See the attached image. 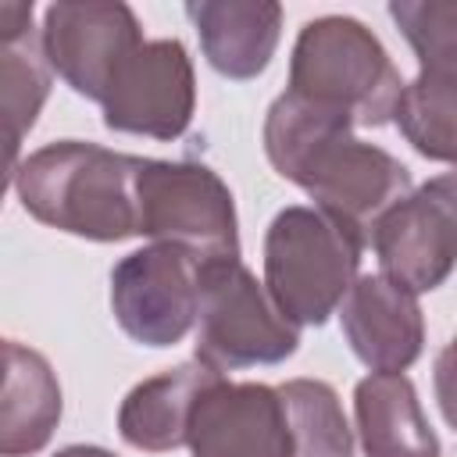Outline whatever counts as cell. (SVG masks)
Listing matches in <instances>:
<instances>
[{
    "label": "cell",
    "instance_id": "7a4b0ae2",
    "mask_svg": "<svg viewBox=\"0 0 457 457\" xmlns=\"http://www.w3.org/2000/svg\"><path fill=\"white\" fill-rule=\"evenodd\" d=\"M139 171L143 157L64 139L29 154L11 179L43 225L118 243L139 236Z\"/></svg>",
    "mask_w": 457,
    "mask_h": 457
},
{
    "label": "cell",
    "instance_id": "8fae6325",
    "mask_svg": "<svg viewBox=\"0 0 457 457\" xmlns=\"http://www.w3.org/2000/svg\"><path fill=\"white\" fill-rule=\"evenodd\" d=\"M193 64L179 39H150L129 54L104 96V125L154 139H175L193 118Z\"/></svg>",
    "mask_w": 457,
    "mask_h": 457
},
{
    "label": "cell",
    "instance_id": "8992f818",
    "mask_svg": "<svg viewBox=\"0 0 457 457\" xmlns=\"http://www.w3.org/2000/svg\"><path fill=\"white\" fill-rule=\"evenodd\" d=\"M389 14L421 64L393 118L421 157L457 164V0L393 4Z\"/></svg>",
    "mask_w": 457,
    "mask_h": 457
},
{
    "label": "cell",
    "instance_id": "5b68a950",
    "mask_svg": "<svg viewBox=\"0 0 457 457\" xmlns=\"http://www.w3.org/2000/svg\"><path fill=\"white\" fill-rule=\"evenodd\" d=\"M196 361L232 371L250 364H278L300 346L296 325L278 311L239 257L200 261Z\"/></svg>",
    "mask_w": 457,
    "mask_h": 457
},
{
    "label": "cell",
    "instance_id": "44dd1931",
    "mask_svg": "<svg viewBox=\"0 0 457 457\" xmlns=\"http://www.w3.org/2000/svg\"><path fill=\"white\" fill-rule=\"evenodd\" d=\"M54 457H114V453H107V450H100V446H68V450L54 453Z\"/></svg>",
    "mask_w": 457,
    "mask_h": 457
},
{
    "label": "cell",
    "instance_id": "9c48e42d",
    "mask_svg": "<svg viewBox=\"0 0 457 457\" xmlns=\"http://www.w3.org/2000/svg\"><path fill=\"white\" fill-rule=\"evenodd\" d=\"M371 246L382 275L411 293H428L457 268V171H446L389 207L375 228Z\"/></svg>",
    "mask_w": 457,
    "mask_h": 457
},
{
    "label": "cell",
    "instance_id": "6da1fadb",
    "mask_svg": "<svg viewBox=\"0 0 457 457\" xmlns=\"http://www.w3.org/2000/svg\"><path fill=\"white\" fill-rule=\"evenodd\" d=\"M350 129L346 111L286 89L268 111L264 150L282 179L314 196V207L346 218L371 239L375 221L411 193V175L382 146L353 139Z\"/></svg>",
    "mask_w": 457,
    "mask_h": 457
},
{
    "label": "cell",
    "instance_id": "9a60e30c",
    "mask_svg": "<svg viewBox=\"0 0 457 457\" xmlns=\"http://www.w3.org/2000/svg\"><path fill=\"white\" fill-rule=\"evenodd\" d=\"M186 14L200 32L211 68L228 79L261 75L278 46L282 7L271 0H204L186 4Z\"/></svg>",
    "mask_w": 457,
    "mask_h": 457
},
{
    "label": "cell",
    "instance_id": "3957f363",
    "mask_svg": "<svg viewBox=\"0 0 457 457\" xmlns=\"http://www.w3.org/2000/svg\"><path fill=\"white\" fill-rule=\"evenodd\" d=\"M368 236L321 207H286L264 239V286L293 325H325L357 282Z\"/></svg>",
    "mask_w": 457,
    "mask_h": 457
},
{
    "label": "cell",
    "instance_id": "30bf717a",
    "mask_svg": "<svg viewBox=\"0 0 457 457\" xmlns=\"http://www.w3.org/2000/svg\"><path fill=\"white\" fill-rule=\"evenodd\" d=\"M143 46L136 14L118 0H64L46 7L43 50L50 68L82 96H107L118 68Z\"/></svg>",
    "mask_w": 457,
    "mask_h": 457
},
{
    "label": "cell",
    "instance_id": "ffe728a7",
    "mask_svg": "<svg viewBox=\"0 0 457 457\" xmlns=\"http://www.w3.org/2000/svg\"><path fill=\"white\" fill-rule=\"evenodd\" d=\"M436 400H439L446 425L457 432V336L436 357Z\"/></svg>",
    "mask_w": 457,
    "mask_h": 457
},
{
    "label": "cell",
    "instance_id": "2e32d148",
    "mask_svg": "<svg viewBox=\"0 0 457 457\" xmlns=\"http://www.w3.org/2000/svg\"><path fill=\"white\" fill-rule=\"evenodd\" d=\"M353 414L368 457H439L418 393L400 371H371L353 389Z\"/></svg>",
    "mask_w": 457,
    "mask_h": 457
},
{
    "label": "cell",
    "instance_id": "ba28073f",
    "mask_svg": "<svg viewBox=\"0 0 457 457\" xmlns=\"http://www.w3.org/2000/svg\"><path fill=\"white\" fill-rule=\"evenodd\" d=\"M196 275L200 261L168 243L121 257L111 271V307L125 336L143 346L179 343L200 311Z\"/></svg>",
    "mask_w": 457,
    "mask_h": 457
},
{
    "label": "cell",
    "instance_id": "ac0fdd59",
    "mask_svg": "<svg viewBox=\"0 0 457 457\" xmlns=\"http://www.w3.org/2000/svg\"><path fill=\"white\" fill-rule=\"evenodd\" d=\"M4 418H0V453L25 457L46 446L61 418V386L50 364L25 350L21 343H4Z\"/></svg>",
    "mask_w": 457,
    "mask_h": 457
},
{
    "label": "cell",
    "instance_id": "d6986e66",
    "mask_svg": "<svg viewBox=\"0 0 457 457\" xmlns=\"http://www.w3.org/2000/svg\"><path fill=\"white\" fill-rule=\"evenodd\" d=\"M278 393L289 411L293 457H353V436L332 386L293 378L278 386Z\"/></svg>",
    "mask_w": 457,
    "mask_h": 457
},
{
    "label": "cell",
    "instance_id": "4fadbf2b",
    "mask_svg": "<svg viewBox=\"0 0 457 457\" xmlns=\"http://www.w3.org/2000/svg\"><path fill=\"white\" fill-rule=\"evenodd\" d=\"M339 318L350 350L371 371H403L421 353L425 321H421L418 293L403 289L382 271L361 275L350 286Z\"/></svg>",
    "mask_w": 457,
    "mask_h": 457
},
{
    "label": "cell",
    "instance_id": "52a82bcc",
    "mask_svg": "<svg viewBox=\"0 0 457 457\" xmlns=\"http://www.w3.org/2000/svg\"><path fill=\"white\" fill-rule=\"evenodd\" d=\"M139 236L179 246L196 261L239 257L228 186L193 161H143Z\"/></svg>",
    "mask_w": 457,
    "mask_h": 457
},
{
    "label": "cell",
    "instance_id": "277c9868",
    "mask_svg": "<svg viewBox=\"0 0 457 457\" xmlns=\"http://www.w3.org/2000/svg\"><path fill=\"white\" fill-rule=\"evenodd\" d=\"M289 89L346 111L357 125H386L396 114L403 82L371 29L328 14L303 25L293 46Z\"/></svg>",
    "mask_w": 457,
    "mask_h": 457
},
{
    "label": "cell",
    "instance_id": "7c38bea8",
    "mask_svg": "<svg viewBox=\"0 0 457 457\" xmlns=\"http://www.w3.org/2000/svg\"><path fill=\"white\" fill-rule=\"evenodd\" d=\"M193 457H293L289 411L278 386L218 378L193 407Z\"/></svg>",
    "mask_w": 457,
    "mask_h": 457
},
{
    "label": "cell",
    "instance_id": "5bb4252c",
    "mask_svg": "<svg viewBox=\"0 0 457 457\" xmlns=\"http://www.w3.org/2000/svg\"><path fill=\"white\" fill-rule=\"evenodd\" d=\"M221 378L218 368L204 361L179 364L171 371H161L146 382H139L118 411V432L136 450H175L189 436V418L196 400Z\"/></svg>",
    "mask_w": 457,
    "mask_h": 457
},
{
    "label": "cell",
    "instance_id": "e0dca14e",
    "mask_svg": "<svg viewBox=\"0 0 457 457\" xmlns=\"http://www.w3.org/2000/svg\"><path fill=\"white\" fill-rule=\"evenodd\" d=\"M0 93L7 121V164L14 175L18 143L36 125V114L50 93V61L43 50V32L32 29V4H0Z\"/></svg>",
    "mask_w": 457,
    "mask_h": 457
}]
</instances>
